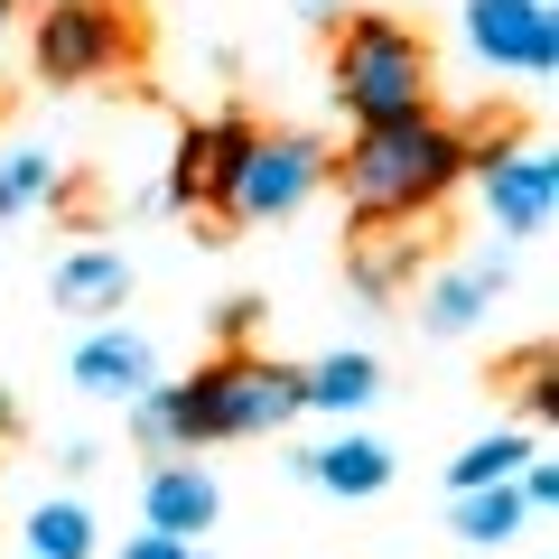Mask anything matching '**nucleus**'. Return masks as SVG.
I'll return each instance as SVG.
<instances>
[{"instance_id":"39448f33","label":"nucleus","mask_w":559,"mask_h":559,"mask_svg":"<svg viewBox=\"0 0 559 559\" xmlns=\"http://www.w3.org/2000/svg\"><path fill=\"white\" fill-rule=\"evenodd\" d=\"M318 178H326V150L308 131H252V150H242V168H234V187H224V205L215 215H234V224H280V215H299L308 197H318Z\"/></svg>"},{"instance_id":"2eb2a0df","label":"nucleus","mask_w":559,"mask_h":559,"mask_svg":"<svg viewBox=\"0 0 559 559\" xmlns=\"http://www.w3.org/2000/svg\"><path fill=\"white\" fill-rule=\"evenodd\" d=\"M522 522H532V503H522V485H466L457 495V540H476V550H495V540H513Z\"/></svg>"},{"instance_id":"4468645a","label":"nucleus","mask_w":559,"mask_h":559,"mask_svg":"<svg viewBox=\"0 0 559 559\" xmlns=\"http://www.w3.org/2000/svg\"><path fill=\"white\" fill-rule=\"evenodd\" d=\"M373 392H382V364L373 355H326V364L299 373V401H308V411H336V419H355Z\"/></svg>"},{"instance_id":"ddd939ff","label":"nucleus","mask_w":559,"mask_h":559,"mask_svg":"<svg viewBox=\"0 0 559 559\" xmlns=\"http://www.w3.org/2000/svg\"><path fill=\"white\" fill-rule=\"evenodd\" d=\"M308 485H318V495H345V503H364V495H382V485H392V448L382 439H326L318 457L299 466Z\"/></svg>"},{"instance_id":"f3484780","label":"nucleus","mask_w":559,"mask_h":559,"mask_svg":"<svg viewBox=\"0 0 559 559\" xmlns=\"http://www.w3.org/2000/svg\"><path fill=\"white\" fill-rule=\"evenodd\" d=\"M84 550H94V513H84L75 495L28 513V559H84Z\"/></svg>"},{"instance_id":"dca6fc26","label":"nucleus","mask_w":559,"mask_h":559,"mask_svg":"<svg viewBox=\"0 0 559 559\" xmlns=\"http://www.w3.org/2000/svg\"><path fill=\"white\" fill-rule=\"evenodd\" d=\"M411 261H419V242L401 234V224H373V234L355 242V289H373V299H392L401 280H411Z\"/></svg>"},{"instance_id":"0eeeda50","label":"nucleus","mask_w":559,"mask_h":559,"mask_svg":"<svg viewBox=\"0 0 559 559\" xmlns=\"http://www.w3.org/2000/svg\"><path fill=\"white\" fill-rule=\"evenodd\" d=\"M466 47L495 75H550L559 66V10L550 0H466Z\"/></svg>"},{"instance_id":"9d476101","label":"nucleus","mask_w":559,"mask_h":559,"mask_svg":"<svg viewBox=\"0 0 559 559\" xmlns=\"http://www.w3.org/2000/svg\"><path fill=\"white\" fill-rule=\"evenodd\" d=\"M140 513H150V532L197 540V532H215L224 495H215V476H205V466H150V485H140Z\"/></svg>"},{"instance_id":"412c9836","label":"nucleus","mask_w":559,"mask_h":559,"mask_svg":"<svg viewBox=\"0 0 559 559\" xmlns=\"http://www.w3.org/2000/svg\"><path fill=\"white\" fill-rule=\"evenodd\" d=\"M252 326H261V299H224L215 308V336L224 345H252Z\"/></svg>"},{"instance_id":"a211bd4d","label":"nucleus","mask_w":559,"mask_h":559,"mask_svg":"<svg viewBox=\"0 0 559 559\" xmlns=\"http://www.w3.org/2000/svg\"><path fill=\"white\" fill-rule=\"evenodd\" d=\"M47 197H57V159L47 150H0V224L47 205Z\"/></svg>"},{"instance_id":"f03ea898","label":"nucleus","mask_w":559,"mask_h":559,"mask_svg":"<svg viewBox=\"0 0 559 559\" xmlns=\"http://www.w3.org/2000/svg\"><path fill=\"white\" fill-rule=\"evenodd\" d=\"M336 103L355 121H401L429 112V38L411 20H382V10H355L336 28Z\"/></svg>"},{"instance_id":"f8f14e48","label":"nucleus","mask_w":559,"mask_h":559,"mask_svg":"<svg viewBox=\"0 0 559 559\" xmlns=\"http://www.w3.org/2000/svg\"><path fill=\"white\" fill-rule=\"evenodd\" d=\"M503 271H513L503 252H476V261H457V271H439V280H429V326H439V336H466V326L495 308Z\"/></svg>"},{"instance_id":"4be33fe9","label":"nucleus","mask_w":559,"mask_h":559,"mask_svg":"<svg viewBox=\"0 0 559 559\" xmlns=\"http://www.w3.org/2000/svg\"><path fill=\"white\" fill-rule=\"evenodd\" d=\"M121 559H197V540H178V532H140Z\"/></svg>"},{"instance_id":"6e6552de","label":"nucleus","mask_w":559,"mask_h":559,"mask_svg":"<svg viewBox=\"0 0 559 559\" xmlns=\"http://www.w3.org/2000/svg\"><path fill=\"white\" fill-rule=\"evenodd\" d=\"M242 150H252V121H197V131L178 140L168 197H178V205H224V187H234Z\"/></svg>"},{"instance_id":"7ed1b4c3","label":"nucleus","mask_w":559,"mask_h":559,"mask_svg":"<svg viewBox=\"0 0 559 559\" xmlns=\"http://www.w3.org/2000/svg\"><path fill=\"white\" fill-rule=\"evenodd\" d=\"M308 401H299V373L289 364H261V355H224L205 364V373L178 382V419H187V448L205 439H271V429H289Z\"/></svg>"},{"instance_id":"aec40b11","label":"nucleus","mask_w":559,"mask_h":559,"mask_svg":"<svg viewBox=\"0 0 559 559\" xmlns=\"http://www.w3.org/2000/svg\"><path fill=\"white\" fill-rule=\"evenodd\" d=\"M513 373H522V411H532V419H550V411H559V364H550V345H532V355H522Z\"/></svg>"},{"instance_id":"423d86ee","label":"nucleus","mask_w":559,"mask_h":559,"mask_svg":"<svg viewBox=\"0 0 559 559\" xmlns=\"http://www.w3.org/2000/svg\"><path fill=\"white\" fill-rule=\"evenodd\" d=\"M485 187V215L503 224V234H540V224L559 215V159L550 150H532V140H495L485 159H466Z\"/></svg>"},{"instance_id":"6ab92c4d","label":"nucleus","mask_w":559,"mask_h":559,"mask_svg":"<svg viewBox=\"0 0 559 559\" xmlns=\"http://www.w3.org/2000/svg\"><path fill=\"white\" fill-rule=\"evenodd\" d=\"M522 457H532V439H513V429H503V439H476L457 466H448V485H457V495L466 485H503V476H522Z\"/></svg>"},{"instance_id":"20e7f679","label":"nucleus","mask_w":559,"mask_h":559,"mask_svg":"<svg viewBox=\"0 0 559 559\" xmlns=\"http://www.w3.org/2000/svg\"><path fill=\"white\" fill-rule=\"evenodd\" d=\"M140 47L131 10L121 0H47V20H38V75L47 84H103L121 75Z\"/></svg>"},{"instance_id":"9b49d317","label":"nucleus","mask_w":559,"mask_h":559,"mask_svg":"<svg viewBox=\"0 0 559 559\" xmlns=\"http://www.w3.org/2000/svg\"><path fill=\"white\" fill-rule=\"evenodd\" d=\"M121 299H131V261H121V252L84 242V252L57 261V308H66V318H112Z\"/></svg>"},{"instance_id":"b1692460","label":"nucleus","mask_w":559,"mask_h":559,"mask_svg":"<svg viewBox=\"0 0 559 559\" xmlns=\"http://www.w3.org/2000/svg\"><path fill=\"white\" fill-rule=\"evenodd\" d=\"M10 429H20V411H10V392H0V439H10Z\"/></svg>"},{"instance_id":"393cba45","label":"nucleus","mask_w":559,"mask_h":559,"mask_svg":"<svg viewBox=\"0 0 559 559\" xmlns=\"http://www.w3.org/2000/svg\"><path fill=\"white\" fill-rule=\"evenodd\" d=\"M0 38H10V0H0Z\"/></svg>"},{"instance_id":"f257e3e1","label":"nucleus","mask_w":559,"mask_h":559,"mask_svg":"<svg viewBox=\"0 0 559 559\" xmlns=\"http://www.w3.org/2000/svg\"><path fill=\"white\" fill-rule=\"evenodd\" d=\"M466 159H476V150H466L457 121L401 112V121H355V150L326 159V178L345 187L355 224H411V215H429L439 197H457Z\"/></svg>"},{"instance_id":"1a4fd4ad","label":"nucleus","mask_w":559,"mask_h":559,"mask_svg":"<svg viewBox=\"0 0 559 559\" xmlns=\"http://www.w3.org/2000/svg\"><path fill=\"white\" fill-rule=\"evenodd\" d=\"M140 382H159V355H150V336H140V326H94V336L75 345V392L131 401Z\"/></svg>"},{"instance_id":"5701e85b","label":"nucleus","mask_w":559,"mask_h":559,"mask_svg":"<svg viewBox=\"0 0 559 559\" xmlns=\"http://www.w3.org/2000/svg\"><path fill=\"white\" fill-rule=\"evenodd\" d=\"M299 10H308V20H336V10H345V0H299Z\"/></svg>"}]
</instances>
